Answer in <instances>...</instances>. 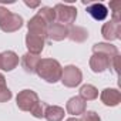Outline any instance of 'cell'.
Segmentation results:
<instances>
[{"label":"cell","instance_id":"cell-1","mask_svg":"<svg viewBox=\"0 0 121 121\" xmlns=\"http://www.w3.org/2000/svg\"><path fill=\"white\" fill-rule=\"evenodd\" d=\"M17 107L22 111H29L33 117L41 118L43 117V104L39 100V95L33 90H23L17 94Z\"/></svg>","mask_w":121,"mask_h":121},{"label":"cell","instance_id":"cell-2","mask_svg":"<svg viewBox=\"0 0 121 121\" xmlns=\"http://www.w3.org/2000/svg\"><path fill=\"white\" fill-rule=\"evenodd\" d=\"M36 73L40 78H43L47 83H57L61 78L63 67L54 58H41L37 64Z\"/></svg>","mask_w":121,"mask_h":121},{"label":"cell","instance_id":"cell-3","mask_svg":"<svg viewBox=\"0 0 121 121\" xmlns=\"http://www.w3.org/2000/svg\"><path fill=\"white\" fill-rule=\"evenodd\" d=\"M23 26V19L22 16L12 13L6 7H0V29L6 33H13L17 31Z\"/></svg>","mask_w":121,"mask_h":121},{"label":"cell","instance_id":"cell-4","mask_svg":"<svg viewBox=\"0 0 121 121\" xmlns=\"http://www.w3.org/2000/svg\"><path fill=\"white\" fill-rule=\"evenodd\" d=\"M54 12H56V19L67 26V24H73L76 22V17H77V9L70 6V4H63V3H58L56 4L54 7Z\"/></svg>","mask_w":121,"mask_h":121},{"label":"cell","instance_id":"cell-5","mask_svg":"<svg viewBox=\"0 0 121 121\" xmlns=\"http://www.w3.org/2000/svg\"><path fill=\"white\" fill-rule=\"evenodd\" d=\"M61 83L66 86V87H77L81 80H83V74L80 71L78 67L76 66H67L63 69V73H61Z\"/></svg>","mask_w":121,"mask_h":121},{"label":"cell","instance_id":"cell-6","mask_svg":"<svg viewBox=\"0 0 121 121\" xmlns=\"http://www.w3.org/2000/svg\"><path fill=\"white\" fill-rule=\"evenodd\" d=\"M46 39H47L46 34L29 31L27 36H26V46H27V48H29V53L40 54V53L43 51V48H44Z\"/></svg>","mask_w":121,"mask_h":121},{"label":"cell","instance_id":"cell-7","mask_svg":"<svg viewBox=\"0 0 121 121\" xmlns=\"http://www.w3.org/2000/svg\"><path fill=\"white\" fill-rule=\"evenodd\" d=\"M110 57L101 54V53H93L91 58H90V69L94 73H103L108 69L110 66Z\"/></svg>","mask_w":121,"mask_h":121},{"label":"cell","instance_id":"cell-8","mask_svg":"<svg viewBox=\"0 0 121 121\" xmlns=\"http://www.w3.org/2000/svg\"><path fill=\"white\" fill-rule=\"evenodd\" d=\"M69 36V27L61 23H51L47 26V37L56 41H61Z\"/></svg>","mask_w":121,"mask_h":121},{"label":"cell","instance_id":"cell-9","mask_svg":"<svg viewBox=\"0 0 121 121\" xmlns=\"http://www.w3.org/2000/svg\"><path fill=\"white\" fill-rule=\"evenodd\" d=\"M19 64V56L14 51H4L0 54V69L4 71H12Z\"/></svg>","mask_w":121,"mask_h":121},{"label":"cell","instance_id":"cell-10","mask_svg":"<svg viewBox=\"0 0 121 121\" xmlns=\"http://www.w3.org/2000/svg\"><path fill=\"white\" fill-rule=\"evenodd\" d=\"M101 34L108 41L115 40V39H120V34H121V23H117V22H112V20H110L108 23H104V26L101 29Z\"/></svg>","mask_w":121,"mask_h":121},{"label":"cell","instance_id":"cell-11","mask_svg":"<svg viewBox=\"0 0 121 121\" xmlns=\"http://www.w3.org/2000/svg\"><path fill=\"white\" fill-rule=\"evenodd\" d=\"M84 4H88L87 7V13L94 19V20H104L108 16V10L103 3H88V2H83Z\"/></svg>","mask_w":121,"mask_h":121},{"label":"cell","instance_id":"cell-12","mask_svg":"<svg viewBox=\"0 0 121 121\" xmlns=\"http://www.w3.org/2000/svg\"><path fill=\"white\" fill-rule=\"evenodd\" d=\"M101 101L105 104V105H110V107H115L120 104L121 101V94L117 88H105L103 90L101 95H100Z\"/></svg>","mask_w":121,"mask_h":121},{"label":"cell","instance_id":"cell-13","mask_svg":"<svg viewBox=\"0 0 121 121\" xmlns=\"http://www.w3.org/2000/svg\"><path fill=\"white\" fill-rule=\"evenodd\" d=\"M86 107H87V104H86V101L80 95L70 98L67 101V104H66V110L71 115H80V114H83L86 111Z\"/></svg>","mask_w":121,"mask_h":121},{"label":"cell","instance_id":"cell-14","mask_svg":"<svg viewBox=\"0 0 121 121\" xmlns=\"http://www.w3.org/2000/svg\"><path fill=\"white\" fill-rule=\"evenodd\" d=\"M40 56L39 54H33V53H26L23 57H22V66L24 69L26 73H36V69H37V64L40 61Z\"/></svg>","mask_w":121,"mask_h":121},{"label":"cell","instance_id":"cell-15","mask_svg":"<svg viewBox=\"0 0 121 121\" xmlns=\"http://www.w3.org/2000/svg\"><path fill=\"white\" fill-rule=\"evenodd\" d=\"M47 23L39 16L36 14L34 17H31L27 23V29L29 31H33V33H40V34H46L47 36Z\"/></svg>","mask_w":121,"mask_h":121},{"label":"cell","instance_id":"cell-16","mask_svg":"<svg viewBox=\"0 0 121 121\" xmlns=\"http://www.w3.org/2000/svg\"><path fill=\"white\" fill-rule=\"evenodd\" d=\"M43 117L47 121H61L64 118V110L58 105H47L43 112Z\"/></svg>","mask_w":121,"mask_h":121},{"label":"cell","instance_id":"cell-17","mask_svg":"<svg viewBox=\"0 0 121 121\" xmlns=\"http://www.w3.org/2000/svg\"><path fill=\"white\" fill-rule=\"evenodd\" d=\"M71 41H76V43H83L88 39V31L81 27V26H71L69 29V36H67Z\"/></svg>","mask_w":121,"mask_h":121},{"label":"cell","instance_id":"cell-18","mask_svg":"<svg viewBox=\"0 0 121 121\" xmlns=\"http://www.w3.org/2000/svg\"><path fill=\"white\" fill-rule=\"evenodd\" d=\"M93 53H101V54L112 58L114 56L118 54V48L110 43H97L93 46Z\"/></svg>","mask_w":121,"mask_h":121},{"label":"cell","instance_id":"cell-19","mask_svg":"<svg viewBox=\"0 0 121 121\" xmlns=\"http://www.w3.org/2000/svg\"><path fill=\"white\" fill-rule=\"evenodd\" d=\"M80 97L84 100V101H91V100H95L98 97V90L91 86V84H84L81 88H80Z\"/></svg>","mask_w":121,"mask_h":121},{"label":"cell","instance_id":"cell-20","mask_svg":"<svg viewBox=\"0 0 121 121\" xmlns=\"http://www.w3.org/2000/svg\"><path fill=\"white\" fill-rule=\"evenodd\" d=\"M37 14H39L47 24H51V23H54V20H56V12H54L53 7L44 6V7H41V9L39 10Z\"/></svg>","mask_w":121,"mask_h":121},{"label":"cell","instance_id":"cell-21","mask_svg":"<svg viewBox=\"0 0 121 121\" xmlns=\"http://www.w3.org/2000/svg\"><path fill=\"white\" fill-rule=\"evenodd\" d=\"M110 9L112 10V22L121 23V2L115 0V2H110Z\"/></svg>","mask_w":121,"mask_h":121},{"label":"cell","instance_id":"cell-22","mask_svg":"<svg viewBox=\"0 0 121 121\" xmlns=\"http://www.w3.org/2000/svg\"><path fill=\"white\" fill-rule=\"evenodd\" d=\"M80 121H101V118L95 111H84Z\"/></svg>","mask_w":121,"mask_h":121},{"label":"cell","instance_id":"cell-23","mask_svg":"<svg viewBox=\"0 0 121 121\" xmlns=\"http://www.w3.org/2000/svg\"><path fill=\"white\" fill-rule=\"evenodd\" d=\"M120 63H121V57L117 54V56H114L111 60H110V69H112V71L115 73V74H118L120 73Z\"/></svg>","mask_w":121,"mask_h":121},{"label":"cell","instance_id":"cell-24","mask_svg":"<svg viewBox=\"0 0 121 121\" xmlns=\"http://www.w3.org/2000/svg\"><path fill=\"white\" fill-rule=\"evenodd\" d=\"M10 98H12V91L7 88V86L0 88V103H6Z\"/></svg>","mask_w":121,"mask_h":121},{"label":"cell","instance_id":"cell-25","mask_svg":"<svg viewBox=\"0 0 121 121\" xmlns=\"http://www.w3.org/2000/svg\"><path fill=\"white\" fill-rule=\"evenodd\" d=\"M24 4L29 6L30 9H34V7H39L40 6V2H30V0H24Z\"/></svg>","mask_w":121,"mask_h":121},{"label":"cell","instance_id":"cell-26","mask_svg":"<svg viewBox=\"0 0 121 121\" xmlns=\"http://www.w3.org/2000/svg\"><path fill=\"white\" fill-rule=\"evenodd\" d=\"M2 87H6V78L3 74H0V88Z\"/></svg>","mask_w":121,"mask_h":121},{"label":"cell","instance_id":"cell-27","mask_svg":"<svg viewBox=\"0 0 121 121\" xmlns=\"http://www.w3.org/2000/svg\"><path fill=\"white\" fill-rule=\"evenodd\" d=\"M12 4V3H14V0H0V4Z\"/></svg>","mask_w":121,"mask_h":121},{"label":"cell","instance_id":"cell-28","mask_svg":"<svg viewBox=\"0 0 121 121\" xmlns=\"http://www.w3.org/2000/svg\"><path fill=\"white\" fill-rule=\"evenodd\" d=\"M66 121H80V120H77V118L73 117V118H69V120H66Z\"/></svg>","mask_w":121,"mask_h":121}]
</instances>
